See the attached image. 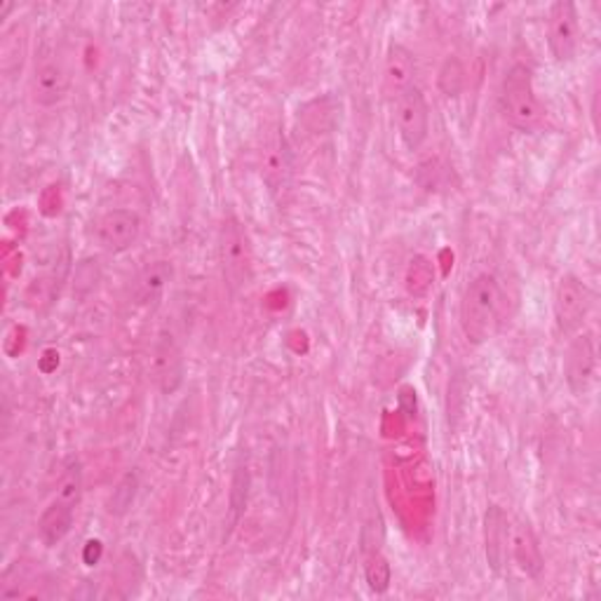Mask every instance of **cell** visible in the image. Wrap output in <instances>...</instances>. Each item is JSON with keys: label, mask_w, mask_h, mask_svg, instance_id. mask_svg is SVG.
I'll use <instances>...</instances> for the list:
<instances>
[{"label": "cell", "mask_w": 601, "mask_h": 601, "mask_svg": "<svg viewBox=\"0 0 601 601\" xmlns=\"http://www.w3.org/2000/svg\"><path fill=\"white\" fill-rule=\"evenodd\" d=\"M502 315V291L496 275L479 273L467 282L461 308L459 322L461 332L470 346H484L498 334Z\"/></svg>", "instance_id": "obj_1"}, {"label": "cell", "mask_w": 601, "mask_h": 601, "mask_svg": "<svg viewBox=\"0 0 601 601\" xmlns=\"http://www.w3.org/2000/svg\"><path fill=\"white\" fill-rule=\"evenodd\" d=\"M500 108L506 120L522 132H533L543 123L545 111L539 94H535L533 73L527 63H512L502 76Z\"/></svg>", "instance_id": "obj_2"}, {"label": "cell", "mask_w": 601, "mask_h": 601, "mask_svg": "<svg viewBox=\"0 0 601 601\" xmlns=\"http://www.w3.org/2000/svg\"><path fill=\"white\" fill-rule=\"evenodd\" d=\"M219 262L223 270V280L238 291L247 287L252 280V247L245 229L235 217H226L219 233Z\"/></svg>", "instance_id": "obj_3"}, {"label": "cell", "mask_w": 601, "mask_h": 601, "mask_svg": "<svg viewBox=\"0 0 601 601\" xmlns=\"http://www.w3.org/2000/svg\"><path fill=\"white\" fill-rule=\"evenodd\" d=\"M547 45L557 63H571L580 47L578 10L571 0H557L547 14Z\"/></svg>", "instance_id": "obj_4"}, {"label": "cell", "mask_w": 601, "mask_h": 601, "mask_svg": "<svg viewBox=\"0 0 601 601\" xmlns=\"http://www.w3.org/2000/svg\"><path fill=\"white\" fill-rule=\"evenodd\" d=\"M395 125L402 143L409 151H418L430 132V108L424 92L416 85L395 100Z\"/></svg>", "instance_id": "obj_5"}, {"label": "cell", "mask_w": 601, "mask_h": 601, "mask_svg": "<svg viewBox=\"0 0 601 601\" xmlns=\"http://www.w3.org/2000/svg\"><path fill=\"white\" fill-rule=\"evenodd\" d=\"M141 229H143V223L137 212H132V209L118 207V209H111V212L96 219L94 235L104 252L123 254L137 245L141 238Z\"/></svg>", "instance_id": "obj_6"}, {"label": "cell", "mask_w": 601, "mask_h": 601, "mask_svg": "<svg viewBox=\"0 0 601 601\" xmlns=\"http://www.w3.org/2000/svg\"><path fill=\"white\" fill-rule=\"evenodd\" d=\"M592 305L590 289L576 275H564L555 289V320L562 334H576L582 330Z\"/></svg>", "instance_id": "obj_7"}, {"label": "cell", "mask_w": 601, "mask_h": 601, "mask_svg": "<svg viewBox=\"0 0 601 601\" xmlns=\"http://www.w3.org/2000/svg\"><path fill=\"white\" fill-rule=\"evenodd\" d=\"M597 373V346L592 334L582 332L576 334V338L568 344L566 357H564V379L571 395L582 397L588 395V390L594 383Z\"/></svg>", "instance_id": "obj_8"}, {"label": "cell", "mask_w": 601, "mask_h": 601, "mask_svg": "<svg viewBox=\"0 0 601 601\" xmlns=\"http://www.w3.org/2000/svg\"><path fill=\"white\" fill-rule=\"evenodd\" d=\"M153 381L162 395H174L186 379V357L170 332H160L153 346Z\"/></svg>", "instance_id": "obj_9"}, {"label": "cell", "mask_w": 601, "mask_h": 601, "mask_svg": "<svg viewBox=\"0 0 601 601\" xmlns=\"http://www.w3.org/2000/svg\"><path fill=\"white\" fill-rule=\"evenodd\" d=\"M69 90L71 73L59 59H45L38 63L34 71V80H31V92H34V100L38 106L50 108L61 104L67 100Z\"/></svg>", "instance_id": "obj_10"}, {"label": "cell", "mask_w": 601, "mask_h": 601, "mask_svg": "<svg viewBox=\"0 0 601 601\" xmlns=\"http://www.w3.org/2000/svg\"><path fill=\"white\" fill-rule=\"evenodd\" d=\"M510 550V519L500 506H489L484 512V555L496 576L502 574L508 564Z\"/></svg>", "instance_id": "obj_11"}, {"label": "cell", "mask_w": 601, "mask_h": 601, "mask_svg": "<svg viewBox=\"0 0 601 601\" xmlns=\"http://www.w3.org/2000/svg\"><path fill=\"white\" fill-rule=\"evenodd\" d=\"M383 83H385L388 96L393 102L416 85V57L409 47H404L400 43L388 47Z\"/></svg>", "instance_id": "obj_12"}, {"label": "cell", "mask_w": 601, "mask_h": 601, "mask_svg": "<svg viewBox=\"0 0 601 601\" xmlns=\"http://www.w3.org/2000/svg\"><path fill=\"white\" fill-rule=\"evenodd\" d=\"M510 545L519 568H522V571L533 580L541 578L545 559H543L539 539H535L531 524L524 522V519H519V522L510 527Z\"/></svg>", "instance_id": "obj_13"}, {"label": "cell", "mask_w": 601, "mask_h": 601, "mask_svg": "<svg viewBox=\"0 0 601 601\" xmlns=\"http://www.w3.org/2000/svg\"><path fill=\"white\" fill-rule=\"evenodd\" d=\"M174 278V266L172 262H153L146 266L135 285V299L141 305H153L158 303L162 297H165V291L170 287Z\"/></svg>", "instance_id": "obj_14"}, {"label": "cell", "mask_w": 601, "mask_h": 601, "mask_svg": "<svg viewBox=\"0 0 601 601\" xmlns=\"http://www.w3.org/2000/svg\"><path fill=\"white\" fill-rule=\"evenodd\" d=\"M73 517H76V506L71 502H63L59 498H53L50 506L45 508V512L38 519V533L47 547H53L67 539L71 527H73Z\"/></svg>", "instance_id": "obj_15"}, {"label": "cell", "mask_w": 601, "mask_h": 601, "mask_svg": "<svg viewBox=\"0 0 601 601\" xmlns=\"http://www.w3.org/2000/svg\"><path fill=\"white\" fill-rule=\"evenodd\" d=\"M137 492H139V475H137V470H129V473H125V475L120 477V482L116 484V489H113V494H111L108 512H111L113 517H123V515H127L129 508L135 506Z\"/></svg>", "instance_id": "obj_16"}, {"label": "cell", "mask_w": 601, "mask_h": 601, "mask_svg": "<svg viewBox=\"0 0 601 601\" xmlns=\"http://www.w3.org/2000/svg\"><path fill=\"white\" fill-rule=\"evenodd\" d=\"M365 578L371 592L383 594L390 588V580H393V568H390V562L381 555V552H373V555L367 557L365 564Z\"/></svg>", "instance_id": "obj_17"}, {"label": "cell", "mask_w": 601, "mask_h": 601, "mask_svg": "<svg viewBox=\"0 0 601 601\" xmlns=\"http://www.w3.org/2000/svg\"><path fill=\"white\" fill-rule=\"evenodd\" d=\"M435 280L432 266L426 256H414L407 268V289L412 297H426Z\"/></svg>", "instance_id": "obj_18"}, {"label": "cell", "mask_w": 601, "mask_h": 601, "mask_svg": "<svg viewBox=\"0 0 601 601\" xmlns=\"http://www.w3.org/2000/svg\"><path fill=\"white\" fill-rule=\"evenodd\" d=\"M63 502H71V506H80V498H83V467L78 461H71L67 473L61 475V482L57 486V496Z\"/></svg>", "instance_id": "obj_19"}, {"label": "cell", "mask_w": 601, "mask_h": 601, "mask_svg": "<svg viewBox=\"0 0 601 601\" xmlns=\"http://www.w3.org/2000/svg\"><path fill=\"white\" fill-rule=\"evenodd\" d=\"M437 85L447 94V96H459L465 88V67L461 63L459 57H449L442 69L440 78H437Z\"/></svg>", "instance_id": "obj_20"}, {"label": "cell", "mask_w": 601, "mask_h": 601, "mask_svg": "<svg viewBox=\"0 0 601 601\" xmlns=\"http://www.w3.org/2000/svg\"><path fill=\"white\" fill-rule=\"evenodd\" d=\"M247 496H250V473L245 467H238L233 486H231V529H235L242 512H245Z\"/></svg>", "instance_id": "obj_21"}]
</instances>
